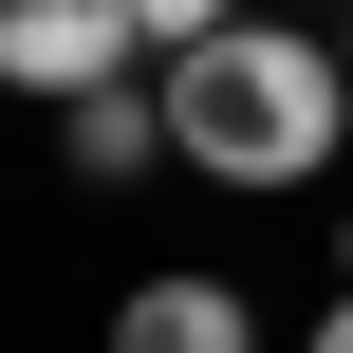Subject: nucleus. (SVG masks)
<instances>
[{"instance_id":"f257e3e1","label":"nucleus","mask_w":353,"mask_h":353,"mask_svg":"<svg viewBox=\"0 0 353 353\" xmlns=\"http://www.w3.org/2000/svg\"><path fill=\"white\" fill-rule=\"evenodd\" d=\"M149 93H168V168H205V186H316L353 130V56L335 37H298V19H223V37H186V56H149Z\"/></svg>"},{"instance_id":"f03ea898","label":"nucleus","mask_w":353,"mask_h":353,"mask_svg":"<svg viewBox=\"0 0 353 353\" xmlns=\"http://www.w3.org/2000/svg\"><path fill=\"white\" fill-rule=\"evenodd\" d=\"M130 56H149L130 0H0V93H56V112H74V93H112Z\"/></svg>"},{"instance_id":"7ed1b4c3","label":"nucleus","mask_w":353,"mask_h":353,"mask_svg":"<svg viewBox=\"0 0 353 353\" xmlns=\"http://www.w3.org/2000/svg\"><path fill=\"white\" fill-rule=\"evenodd\" d=\"M112 353H261V316H242L223 279H130V298H112Z\"/></svg>"},{"instance_id":"20e7f679","label":"nucleus","mask_w":353,"mask_h":353,"mask_svg":"<svg viewBox=\"0 0 353 353\" xmlns=\"http://www.w3.org/2000/svg\"><path fill=\"white\" fill-rule=\"evenodd\" d=\"M56 149H74V186H130V168L168 149V93H130V74H112V93H74V112H56Z\"/></svg>"},{"instance_id":"39448f33","label":"nucleus","mask_w":353,"mask_h":353,"mask_svg":"<svg viewBox=\"0 0 353 353\" xmlns=\"http://www.w3.org/2000/svg\"><path fill=\"white\" fill-rule=\"evenodd\" d=\"M130 19H149V56H186V37H223L242 0H130Z\"/></svg>"},{"instance_id":"423d86ee","label":"nucleus","mask_w":353,"mask_h":353,"mask_svg":"<svg viewBox=\"0 0 353 353\" xmlns=\"http://www.w3.org/2000/svg\"><path fill=\"white\" fill-rule=\"evenodd\" d=\"M298 353H353V298H335V316H316V335H298Z\"/></svg>"},{"instance_id":"0eeeda50","label":"nucleus","mask_w":353,"mask_h":353,"mask_svg":"<svg viewBox=\"0 0 353 353\" xmlns=\"http://www.w3.org/2000/svg\"><path fill=\"white\" fill-rule=\"evenodd\" d=\"M335 56H353V0H335Z\"/></svg>"}]
</instances>
